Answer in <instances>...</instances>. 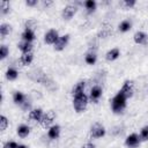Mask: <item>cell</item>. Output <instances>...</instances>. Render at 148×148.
<instances>
[{
  "instance_id": "cell-23",
  "label": "cell",
  "mask_w": 148,
  "mask_h": 148,
  "mask_svg": "<svg viewBox=\"0 0 148 148\" xmlns=\"http://www.w3.org/2000/svg\"><path fill=\"white\" fill-rule=\"evenodd\" d=\"M131 28H132V23H131L128 20H124L123 22H120V24H119V27H118V29H119L120 32H126V31H128Z\"/></svg>"
},
{
  "instance_id": "cell-6",
  "label": "cell",
  "mask_w": 148,
  "mask_h": 148,
  "mask_svg": "<svg viewBox=\"0 0 148 148\" xmlns=\"http://www.w3.org/2000/svg\"><path fill=\"white\" fill-rule=\"evenodd\" d=\"M120 91H121L127 98L132 97V96H133V92H134V84H133V82L130 81V80H126V81L124 82V84H123Z\"/></svg>"
},
{
  "instance_id": "cell-26",
  "label": "cell",
  "mask_w": 148,
  "mask_h": 148,
  "mask_svg": "<svg viewBox=\"0 0 148 148\" xmlns=\"http://www.w3.org/2000/svg\"><path fill=\"white\" fill-rule=\"evenodd\" d=\"M139 138H140V140H142V141L148 140V126H145V127L141 128L140 134H139Z\"/></svg>"
},
{
  "instance_id": "cell-19",
  "label": "cell",
  "mask_w": 148,
  "mask_h": 148,
  "mask_svg": "<svg viewBox=\"0 0 148 148\" xmlns=\"http://www.w3.org/2000/svg\"><path fill=\"white\" fill-rule=\"evenodd\" d=\"M17 46H18V49L22 53H28V52H31V50H32V44L29 43V42H25V40L18 43Z\"/></svg>"
},
{
  "instance_id": "cell-25",
  "label": "cell",
  "mask_w": 148,
  "mask_h": 148,
  "mask_svg": "<svg viewBox=\"0 0 148 148\" xmlns=\"http://www.w3.org/2000/svg\"><path fill=\"white\" fill-rule=\"evenodd\" d=\"M10 30H12V27H10L9 24L2 23V24L0 25V35H1V37H2V38L6 37V36L10 32Z\"/></svg>"
},
{
  "instance_id": "cell-20",
  "label": "cell",
  "mask_w": 148,
  "mask_h": 148,
  "mask_svg": "<svg viewBox=\"0 0 148 148\" xmlns=\"http://www.w3.org/2000/svg\"><path fill=\"white\" fill-rule=\"evenodd\" d=\"M30 133V127L28 125H20L17 127V135L20 138H25Z\"/></svg>"
},
{
  "instance_id": "cell-27",
  "label": "cell",
  "mask_w": 148,
  "mask_h": 148,
  "mask_svg": "<svg viewBox=\"0 0 148 148\" xmlns=\"http://www.w3.org/2000/svg\"><path fill=\"white\" fill-rule=\"evenodd\" d=\"M7 126H8V120H7V118H6L5 116H1V117H0V130H1V131H5V130L7 128Z\"/></svg>"
},
{
  "instance_id": "cell-34",
  "label": "cell",
  "mask_w": 148,
  "mask_h": 148,
  "mask_svg": "<svg viewBox=\"0 0 148 148\" xmlns=\"http://www.w3.org/2000/svg\"><path fill=\"white\" fill-rule=\"evenodd\" d=\"M43 3H44V6H49V5H51V3H52V1H44Z\"/></svg>"
},
{
  "instance_id": "cell-30",
  "label": "cell",
  "mask_w": 148,
  "mask_h": 148,
  "mask_svg": "<svg viewBox=\"0 0 148 148\" xmlns=\"http://www.w3.org/2000/svg\"><path fill=\"white\" fill-rule=\"evenodd\" d=\"M136 1L135 0H124L123 1V5L126 7V8H132L133 6H135Z\"/></svg>"
},
{
  "instance_id": "cell-10",
  "label": "cell",
  "mask_w": 148,
  "mask_h": 148,
  "mask_svg": "<svg viewBox=\"0 0 148 148\" xmlns=\"http://www.w3.org/2000/svg\"><path fill=\"white\" fill-rule=\"evenodd\" d=\"M102 92H103V91H102V88H101L99 86H94V87L91 88V90H90L89 98L91 99V102L96 103V102H98V99L101 98Z\"/></svg>"
},
{
  "instance_id": "cell-21",
  "label": "cell",
  "mask_w": 148,
  "mask_h": 148,
  "mask_svg": "<svg viewBox=\"0 0 148 148\" xmlns=\"http://www.w3.org/2000/svg\"><path fill=\"white\" fill-rule=\"evenodd\" d=\"M17 76H18V72H17L16 68L9 67V68L7 69V72H6V77H7V80L13 81V80H15Z\"/></svg>"
},
{
  "instance_id": "cell-11",
  "label": "cell",
  "mask_w": 148,
  "mask_h": 148,
  "mask_svg": "<svg viewBox=\"0 0 148 148\" xmlns=\"http://www.w3.org/2000/svg\"><path fill=\"white\" fill-rule=\"evenodd\" d=\"M43 110L42 109H34L29 112V119L34 120V121H40V119L43 118Z\"/></svg>"
},
{
  "instance_id": "cell-33",
  "label": "cell",
  "mask_w": 148,
  "mask_h": 148,
  "mask_svg": "<svg viewBox=\"0 0 148 148\" xmlns=\"http://www.w3.org/2000/svg\"><path fill=\"white\" fill-rule=\"evenodd\" d=\"M82 148H96V147H95V145H94V143L88 142V143H84V145L82 146Z\"/></svg>"
},
{
  "instance_id": "cell-12",
  "label": "cell",
  "mask_w": 148,
  "mask_h": 148,
  "mask_svg": "<svg viewBox=\"0 0 148 148\" xmlns=\"http://www.w3.org/2000/svg\"><path fill=\"white\" fill-rule=\"evenodd\" d=\"M22 38L23 40L31 43L35 39V31L32 30V28H25L24 31L22 32Z\"/></svg>"
},
{
  "instance_id": "cell-4",
  "label": "cell",
  "mask_w": 148,
  "mask_h": 148,
  "mask_svg": "<svg viewBox=\"0 0 148 148\" xmlns=\"http://www.w3.org/2000/svg\"><path fill=\"white\" fill-rule=\"evenodd\" d=\"M59 37H60V36H59L58 31L54 30V29H51V30H49V31L45 34V36H44V42H45L46 44L54 45L56 42L59 39Z\"/></svg>"
},
{
  "instance_id": "cell-3",
  "label": "cell",
  "mask_w": 148,
  "mask_h": 148,
  "mask_svg": "<svg viewBox=\"0 0 148 148\" xmlns=\"http://www.w3.org/2000/svg\"><path fill=\"white\" fill-rule=\"evenodd\" d=\"M90 135L92 138H95V139H98V138L104 136L105 135V128H104V126L101 125V124H98V123L94 124L91 126V128H90Z\"/></svg>"
},
{
  "instance_id": "cell-15",
  "label": "cell",
  "mask_w": 148,
  "mask_h": 148,
  "mask_svg": "<svg viewBox=\"0 0 148 148\" xmlns=\"http://www.w3.org/2000/svg\"><path fill=\"white\" fill-rule=\"evenodd\" d=\"M60 134V126L59 125H52L47 131V136L50 139H57Z\"/></svg>"
},
{
  "instance_id": "cell-2",
  "label": "cell",
  "mask_w": 148,
  "mask_h": 148,
  "mask_svg": "<svg viewBox=\"0 0 148 148\" xmlns=\"http://www.w3.org/2000/svg\"><path fill=\"white\" fill-rule=\"evenodd\" d=\"M88 104V96L86 94H81L77 96H74L73 98V106L76 112H83Z\"/></svg>"
},
{
  "instance_id": "cell-35",
  "label": "cell",
  "mask_w": 148,
  "mask_h": 148,
  "mask_svg": "<svg viewBox=\"0 0 148 148\" xmlns=\"http://www.w3.org/2000/svg\"><path fill=\"white\" fill-rule=\"evenodd\" d=\"M18 148H28V147L24 146V145H18Z\"/></svg>"
},
{
  "instance_id": "cell-8",
  "label": "cell",
  "mask_w": 148,
  "mask_h": 148,
  "mask_svg": "<svg viewBox=\"0 0 148 148\" xmlns=\"http://www.w3.org/2000/svg\"><path fill=\"white\" fill-rule=\"evenodd\" d=\"M139 143H140V138H139V135L135 134V133L130 134V135L126 138V140H125V145H126L128 148H136V147L139 146Z\"/></svg>"
},
{
  "instance_id": "cell-31",
  "label": "cell",
  "mask_w": 148,
  "mask_h": 148,
  "mask_svg": "<svg viewBox=\"0 0 148 148\" xmlns=\"http://www.w3.org/2000/svg\"><path fill=\"white\" fill-rule=\"evenodd\" d=\"M3 148H18V145L15 141H8L3 145Z\"/></svg>"
},
{
  "instance_id": "cell-22",
  "label": "cell",
  "mask_w": 148,
  "mask_h": 148,
  "mask_svg": "<svg viewBox=\"0 0 148 148\" xmlns=\"http://www.w3.org/2000/svg\"><path fill=\"white\" fill-rule=\"evenodd\" d=\"M84 60H86V62L88 64V65H94L95 62H96V60H97V56H96V53L95 52H88L87 54H86V57H84Z\"/></svg>"
},
{
  "instance_id": "cell-24",
  "label": "cell",
  "mask_w": 148,
  "mask_h": 148,
  "mask_svg": "<svg viewBox=\"0 0 148 148\" xmlns=\"http://www.w3.org/2000/svg\"><path fill=\"white\" fill-rule=\"evenodd\" d=\"M83 5H84L88 13H92L96 9V1L95 0H87V1H84Z\"/></svg>"
},
{
  "instance_id": "cell-5",
  "label": "cell",
  "mask_w": 148,
  "mask_h": 148,
  "mask_svg": "<svg viewBox=\"0 0 148 148\" xmlns=\"http://www.w3.org/2000/svg\"><path fill=\"white\" fill-rule=\"evenodd\" d=\"M54 117H56V114H54V112L53 111H49V112H46V113H44L43 114V118L40 119V125H42V127H44V128H47V127H50V125L53 123V120H54Z\"/></svg>"
},
{
  "instance_id": "cell-1",
  "label": "cell",
  "mask_w": 148,
  "mask_h": 148,
  "mask_svg": "<svg viewBox=\"0 0 148 148\" xmlns=\"http://www.w3.org/2000/svg\"><path fill=\"white\" fill-rule=\"evenodd\" d=\"M126 99H127V97L119 90L113 96V98L111 99V109H112V111L114 113L121 112L126 106Z\"/></svg>"
},
{
  "instance_id": "cell-17",
  "label": "cell",
  "mask_w": 148,
  "mask_h": 148,
  "mask_svg": "<svg viewBox=\"0 0 148 148\" xmlns=\"http://www.w3.org/2000/svg\"><path fill=\"white\" fill-rule=\"evenodd\" d=\"M32 59H34V54H32V52L22 53V56L20 57V62H21L23 66H28L29 64H31Z\"/></svg>"
},
{
  "instance_id": "cell-16",
  "label": "cell",
  "mask_w": 148,
  "mask_h": 148,
  "mask_svg": "<svg viewBox=\"0 0 148 148\" xmlns=\"http://www.w3.org/2000/svg\"><path fill=\"white\" fill-rule=\"evenodd\" d=\"M133 39L136 44H145L147 42V35L143 31H136L133 36Z\"/></svg>"
},
{
  "instance_id": "cell-14",
  "label": "cell",
  "mask_w": 148,
  "mask_h": 148,
  "mask_svg": "<svg viewBox=\"0 0 148 148\" xmlns=\"http://www.w3.org/2000/svg\"><path fill=\"white\" fill-rule=\"evenodd\" d=\"M84 87H86V82L84 81H80L77 82L74 88H73V97L74 96H77V95H81V94H84Z\"/></svg>"
},
{
  "instance_id": "cell-13",
  "label": "cell",
  "mask_w": 148,
  "mask_h": 148,
  "mask_svg": "<svg viewBox=\"0 0 148 148\" xmlns=\"http://www.w3.org/2000/svg\"><path fill=\"white\" fill-rule=\"evenodd\" d=\"M119 56H120V51H119V49L114 47V49H111V50H109V51L106 52L105 58H106V60H109V61H113V60H116Z\"/></svg>"
},
{
  "instance_id": "cell-32",
  "label": "cell",
  "mask_w": 148,
  "mask_h": 148,
  "mask_svg": "<svg viewBox=\"0 0 148 148\" xmlns=\"http://www.w3.org/2000/svg\"><path fill=\"white\" fill-rule=\"evenodd\" d=\"M25 3H27V6L32 7V6L37 5V0H27V1H25Z\"/></svg>"
},
{
  "instance_id": "cell-29",
  "label": "cell",
  "mask_w": 148,
  "mask_h": 148,
  "mask_svg": "<svg viewBox=\"0 0 148 148\" xmlns=\"http://www.w3.org/2000/svg\"><path fill=\"white\" fill-rule=\"evenodd\" d=\"M8 52H9L8 47L6 45H1V47H0V58L1 59H5L8 56Z\"/></svg>"
},
{
  "instance_id": "cell-28",
  "label": "cell",
  "mask_w": 148,
  "mask_h": 148,
  "mask_svg": "<svg viewBox=\"0 0 148 148\" xmlns=\"http://www.w3.org/2000/svg\"><path fill=\"white\" fill-rule=\"evenodd\" d=\"M0 7H1V13L2 14H7L9 10V2L7 1H1L0 2Z\"/></svg>"
},
{
  "instance_id": "cell-18",
  "label": "cell",
  "mask_w": 148,
  "mask_h": 148,
  "mask_svg": "<svg viewBox=\"0 0 148 148\" xmlns=\"http://www.w3.org/2000/svg\"><path fill=\"white\" fill-rule=\"evenodd\" d=\"M13 101L15 104H18V105H22L24 102H25V96L23 92L21 91H15L14 95H13Z\"/></svg>"
},
{
  "instance_id": "cell-7",
  "label": "cell",
  "mask_w": 148,
  "mask_h": 148,
  "mask_svg": "<svg viewBox=\"0 0 148 148\" xmlns=\"http://www.w3.org/2000/svg\"><path fill=\"white\" fill-rule=\"evenodd\" d=\"M68 40H69V35H64V36H60L59 39L56 42V44L53 45V49L56 51H62L67 44H68Z\"/></svg>"
},
{
  "instance_id": "cell-9",
  "label": "cell",
  "mask_w": 148,
  "mask_h": 148,
  "mask_svg": "<svg viewBox=\"0 0 148 148\" xmlns=\"http://www.w3.org/2000/svg\"><path fill=\"white\" fill-rule=\"evenodd\" d=\"M75 13H76V7H75L74 5H67V6L62 9L61 15H62V17H64L65 20H71V18L75 15Z\"/></svg>"
}]
</instances>
